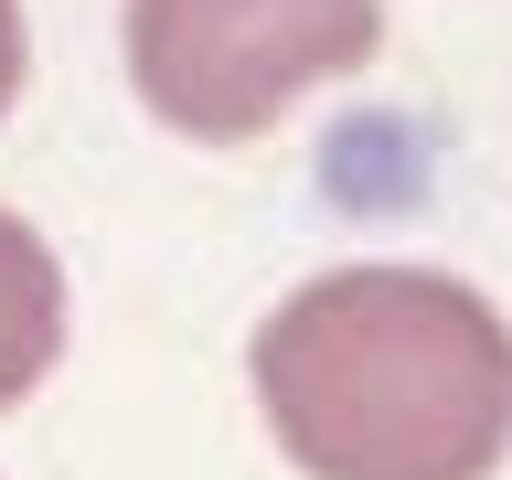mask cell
Listing matches in <instances>:
<instances>
[{"label": "cell", "mask_w": 512, "mask_h": 480, "mask_svg": "<svg viewBox=\"0 0 512 480\" xmlns=\"http://www.w3.org/2000/svg\"><path fill=\"white\" fill-rule=\"evenodd\" d=\"M256 406L310 480H491L512 320L438 267H331L256 331Z\"/></svg>", "instance_id": "6da1fadb"}, {"label": "cell", "mask_w": 512, "mask_h": 480, "mask_svg": "<svg viewBox=\"0 0 512 480\" xmlns=\"http://www.w3.org/2000/svg\"><path fill=\"white\" fill-rule=\"evenodd\" d=\"M384 0H128V86L182 139H256L352 64H374Z\"/></svg>", "instance_id": "7a4b0ae2"}, {"label": "cell", "mask_w": 512, "mask_h": 480, "mask_svg": "<svg viewBox=\"0 0 512 480\" xmlns=\"http://www.w3.org/2000/svg\"><path fill=\"white\" fill-rule=\"evenodd\" d=\"M64 352V267L22 214H0V406H22Z\"/></svg>", "instance_id": "3957f363"}, {"label": "cell", "mask_w": 512, "mask_h": 480, "mask_svg": "<svg viewBox=\"0 0 512 480\" xmlns=\"http://www.w3.org/2000/svg\"><path fill=\"white\" fill-rule=\"evenodd\" d=\"M22 64H32V43H22V0H0V107L22 96Z\"/></svg>", "instance_id": "277c9868"}]
</instances>
